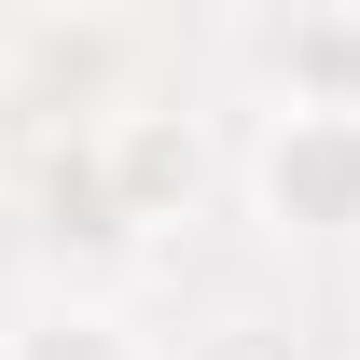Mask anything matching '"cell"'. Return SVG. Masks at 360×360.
I'll use <instances>...</instances> for the list:
<instances>
[{
	"label": "cell",
	"instance_id": "cell-1",
	"mask_svg": "<svg viewBox=\"0 0 360 360\" xmlns=\"http://www.w3.org/2000/svg\"><path fill=\"white\" fill-rule=\"evenodd\" d=\"M250 194L277 236H360V111H277L250 153Z\"/></svg>",
	"mask_w": 360,
	"mask_h": 360
},
{
	"label": "cell",
	"instance_id": "cell-2",
	"mask_svg": "<svg viewBox=\"0 0 360 360\" xmlns=\"http://www.w3.org/2000/svg\"><path fill=\"white\" fill-rule=\"evenodd\" d=\"M0 111H28V125H56V139H97L111 111H125V56H111V28H28L14 70H0ZM56 139H42V153H56Z\"/></svg>",
	"mask_w": 360,
	"mask_h": 360
},
{
	"label": "cell",
	"instance_id": "cell-3",
	"mask_svg": "<svg viewBox=\"0 0 360 360\" xmlns=\"http://www.w3.org/2000/svg\"><path fill=\"white\" fill-rule=\"evenodd\" d=\"M139 208L111 194V167H97V139H56L42 167H28V250L42 264H139Z\"/></svg>",
	"mask_w": 360,
	"mask_h": 360
},
{
	"label": "cell",
	"instance_id": "cell-4",
	"mask_svg": "<svg viewBox=\"0 0 360 360\" xmlns=\"http://www.w3.org/2000/svg\"><path fill=\"white\" fill-rule=\"evenodd\" d=\"M277 111H360V0H291L264 28Z\"/></svg>",
	"mask_w": 360,
	"mask_h": 360
},
{
	"label": "cell",
	"instance_id": "cell-5",
	"mask_svg": "<svg viewBox=\"0 0 360 360\" xmlns=\"http://www.w3.org/2000/svg\"><path fill=\"white\" fill-rule=\"evenodd\" d=\"M97 167H111V194H125L139 222H167V208H194V180H208V153H194V125H180V111H111V125H97Z\"/></svg>",
	"mask_w": 360,
	"mask_h": 360
},
{
	"label": "cell",
	"instance_id": "cell-6",
	"mask_svg": "<svg viewBox=\"0 0 360 360\" xmlns=\"http://www.w3.org/2000/svg\"><path fill=\"white\" fill-rule=\"evenodd\" d=\"M0 360H153V347H139L111 305H42V319L0 333Z\"/></svg>",
	"mask_w": 360,
	"mask_h": 360
},
{
	"label": "cell",
	"instance_id": "cell-7",
	"mask_svg": "<svg viewBox=\"0 0 360 360\" xmlns=\"http://www.w3.org/2000/svg\"><path fill=\"white\" fill-rule=\"evenodd\" d=\"M0 222H14V208H0ZM14 250H28V236H0V264H14Z\"/></svg>",
	"mask_w": 360,
	"mask_h": 360
}]
</instances>
